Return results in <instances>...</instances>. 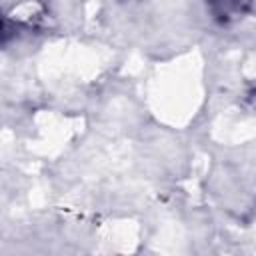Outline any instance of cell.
I'll return each instance as SVG.
<instances>
[{
    "instance_id": "obj_1",
    "label": "cell",
    "mask_w": 256,
    "mask_h": 256,
    "mask_svg": "<svg viewBox=\"0 0 256 256\" xmlns=\"http://www.w3.org/2000/svg\"><path fill=\"white\" fill-rule=\"evenodd\" d=\"M208 4H210L212 14L218 20L228 22V20L244 14L246 8L250 6V0H208Z\"/></svg>"
}]
</instances>
